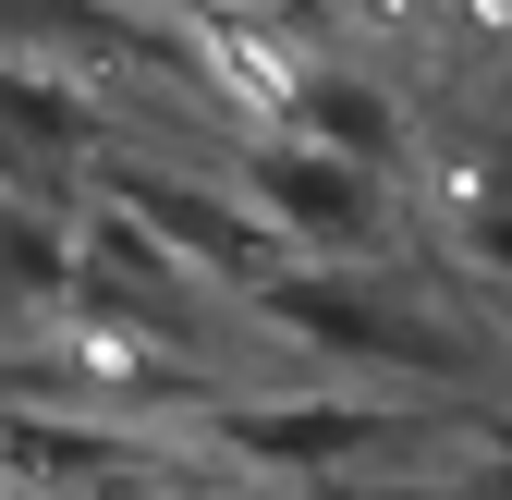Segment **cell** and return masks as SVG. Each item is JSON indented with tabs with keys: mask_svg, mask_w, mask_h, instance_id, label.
Listing matches in <instances>:
<instances>
[{
	"mask_svg": "<svg viewBox=\"0 0 512 500\" xmlns=\"http://www.w3.org/2000/svg\"><path fill=\"white\" fill-rule=\"evenodd\" d=\"M488 464H512V415H488Z\"/></svg>",
	"mask_w": 512,
	"mask_h": 500,
	"instance_id": "obj_5",
	"label": "cell"
},
{
	"mask_svg": "<svg viewBox=\"0 0 512 500\" xmlns=\"http://www.w3.org/2000/svg\"><path fill=\"white\" fill-rule=\"evenodd\" d=\"M98 196L135 220L147 244H171L183 269H208V281H232V293H256L281 269V244L256 232L232 196H208V183H183V171H147V159H98Z\"/></svg>",
	"mask_w": 512,
	"mask_h": 500,
	"instance_id": "obj_3",
	"label": "cell"
},
{
	"mask_svg": "<svg viewBox=\"0 0 512 500\" xmlns=\"http://www.w3.org/2000/svg\"><path fill=\"white\" fill-rule=\"evenodd\" d=\"M171 13H208V0H171Z\"/></svg>",
	"mask_w": 512,
	"mask_h": 500,
	"instance_id": "obj_6",
	"label": "cell"
},
{
	"mask_svg": "<svg viewBox=\"0 0 512 500\" xmlns=\"http://www.w3.org/2000/svg\"><path fill=\"white\" fill-rule=\"evenodd\" d=\"M244 183H256V208H269L305 257H391V220H403L391 171H366V159H342V147L293 135V147H256Z\"/></svg>",
	"mask_w": 512,
	"mask_h": 500,
	"instance_id": "obj_2",
	"label": "cell"
},
{
	"mask_svg": "<svg viewBox=\"0 0 512 500\" xmlns=\"http://www.w3.org/2000/svg\"><path fill=\"white\" fill-rule=\"evenodd\" d=\"M256 305L317 342V354H354V366H391V379H464V330L427 318L415 293L391 281H354V257H317V269H269L256 281Z\"/></svg>",
	"mask_w": 512,
	"mask_h": 500,
	"instance_id": "obj_1",
	"label": "cell"
},
{
	"mask_svg": "<svg viewBox=\"0 0 512 500\" xmlns=\"http://www.w3.org/2000/svg\"><path fill=\"white\" fill-rule=\"evenodd\" d=\"M281 122H305L317 147H342V159H366V171H403V147H415L403 86H391V74H342V61H305ZM391 196H403V183H391Z\"/></svg>",
	"mask_w": 512,
	"mask_h": 500,
	"instance_id": "obj_4",
	"label": "cell"
}]
</instances>
